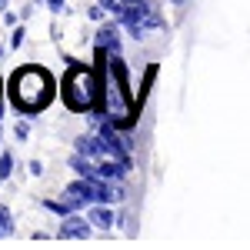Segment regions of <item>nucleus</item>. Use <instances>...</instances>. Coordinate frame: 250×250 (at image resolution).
Returning <instances> with one entry per match:
<instances>
[{
  "instance_id": "10",
  "label": "nucleus",
  "mask_w": 250,
  "mask_h": 250,
  "mask_svg": "<svg viewBox=\"0 0 250 250\" xmlns=\"http://www.w3.org/2000/svg\"><path fill=\"white\" fill-rule=\"evenodd\" d=\"M10 170H14V157L0 154V177H10Z\"/></svg>"
},
{
  "instance_id": "2",
  "label": "nucleus",
  "mask_w": 250,
  "mask_h": 250,
  "mask_svg": "<svg viewBox=\"0 0 250 250\" xmlns=\"http://www.w3.org/2000/svg\"><path fill=\"white\" fill-rule=\"evenodd\" d=\"M54 94H57L54 77L43 67H37V63L20 67L17 74L10 77V97H14L20 114H40L43 107H50Z\"/></svg>"
},
{
  "instance_id": "13",
  "label": "nucleus",
  "mask_w": 250,
  "mask_h": 250,
  "mask_svg": "<svg viewBox=\"0 0 250 250\" xmlns=\"http://www.w3.org/2000/svg\"><path fill=\"white\" fill-rule=\"evenodd\" d=\"M27 134H30V127L20 120V124H17V137H20V140H27Z\"/></svg>"
},
{
  "instance_id": "1",
  "label": "nucleus",
  "mask_w": 250,
  "mask_h": 250,
  "mask_svg": "<svg viewBox=\"0 0 250 250\" xmlns=\"http://www.w3.org/2000/svg\"><path fill=\"white\" fill-rule=\"evenodd\" d=\"M97 80H100V114H107L110 124H117L120 130L134 127L137 124V110H140V100L130 90V80H127V67L120 54H110L104 47H97Z\"/></svg>"
},
{
  "instance_id": "8",
  "label": "nucleus",
  "mask_w": 250,
  "mask_h": 250,
  "mask_svg": "<svg viewBox=\"0 0 250 250\" xmlns=\"http://www.w3.org/2000/svg\"><path fill=\"white\" fill-rule=\"evenodd\" d=\"M77 154H83V157H107L104 154V140H100V137H77Z\"/></svg>"
},
{
  "instance_id": "11",
  "label": "nucleus",
  "mask_w": 250,
  "mask_h": 250,
  "mask_svg": "<svg viewBox=\"0 0 250 250\" xmlns=\"http://www.w3.org/2000/svg\"><path fill=\"white\" fill-rule=\"evenodd\" d=\"M3 233H10V210L7 207H0V237Z\"/></svg>"
},
{
  "instance_id": "12",
  "label": "nucleus",
  "mask_w": 250,
  "mask_h": 250,
  "mask_svg": "<svg viewBox=\"0 0 250 250\" xmlns=\"http://www.w3.org/2000/svg\"><path fill=\"white\" fill-rule=\"evenodd\" d=\"M23 34H27V30H23V27H17V30H14V37H10V43H14V47H20V43H23Z\"/></svg>"
},
{
  "instance_id": "5",
  "label": "nucleus",
  "mask_w": 250,
  "mask_h": 250,
  "mask_svg": "<svg viewBox=\"0 0 250 250\" xmlns=\"http://www.w3.org/2000/svg\"><path fill=\"white\" fill-rule=\"evenodd\" d=\"M63 200H70L74 207H83V204H90L94 200V187H90V177H83V180H74L67 190H63Z\"/></svg>"
},
{
  "instance_id": "15",
  "label": "nucleus",
  "mask_w": 250,
  "mask_h": 250,
  "mask_svg": "<svg viewBox=\"0 0 250 250\" xmlns=\"http://www.w3.org/2000/svg\"><path fill=\"white\" fill-rule=\"evenodd\" d=\"M47 3H50V7H54V10H60V7H63V3H67V0H47Z\"/></svg>"
},
{
  "instance_id": "6",
  "label": "nucleus",
  "mask_w": 250,
  "mask_h": 250,
  "mask_svg": "<svg viewBox=\"0 0 250 250\" xmlns=\"http://www.w3.org/2000/svg\"><path fill=\"white\" fill-rule=\"evenodd\" d=\"M60 237H74V240H83V237H90V224L77 217V213H67V220L60 224Z\"/></svg>"
},
{
  "instance_id": "16",
  "label": "nucleus",
  "mask_w": 250,
  "mask_h": 250,
  "mask_svg": "<svg viewBox=\"0 0 250 250\" xmlns=\"http://www.w3.org/2000/svg\"><path fill=\"white\" fill-rule=\"evenodd\" d=\"M3 7H7V0H0V10H3Z\"/></svg>"
},
{
  "instance_id": "14",
  "label": "nucleus",
  "mask_w": 250,
  "mask_h": 250,
  "mask_svg": "<svg viewBox=\"0 0 250 250\" xmlns=\"http://www.w3.org/2000/svg\"><path fill=\"white\" fill-rule=\"evenodd\" d=\"M90 17H94V20L104 17V7H100V3H97V7H90Z\"/></svg>"
},
{
  "instance_id": "3",
  "label": "nucleus",
  "mask_w": 250,
  "mask_h": 250,
  "mask_svg": "<svg viewBox=\"0 0 250 250\" xmlns=\"http://www.w3.org/2000/svg\"><path fill=\"white\" fill-rule=\"evenodd\" d=\"M60 97L70 110L77 114H87L100 104V80H97V70L90 67H80V63H70V70L60 80Z\"/></svg>"
},
{
  "instance_id": "4",
  "label": "nucleus",
  "mask_w": 250,
  "mask_h": 250,
  "mask_svg": "<svg viewBox=\"0 0 250 250\" xmlns=\"http://www.w3.org/2000/svg\"><path fill=\"white\" fill-rule=\"evenodd\" d=\"M117 20L134 34V37H144L150 27H160L164 23V17H160V10H157L150 0H137V3H124L120 7V14H117Z\"/></svg>"
},
{
  "instance_id": "7",
  "label": "nucleus",
  "mask_w": 250,
  "mask_h": 250,
  "mask_svg": "<svg viewBox=\"0 0 250 250\" xmlns=\"http://www.w3.org/2000/svg\"><path fill=\"white\" fill-rule=\"evenodd\" d=\"M97 47H104V50H110V54L120 50V34H117L114 23H104V27L97 30Z\"/></svg>"
},
{
  "instance_id": "9",
  "label": "nucleus",
  "mask_w": 250,
  "mask_h": 250,
  "mask_svg": "<svg viewBox=\"0 0 250 250\" xmlns=\"http://www.w3.org/2000/svg\"><path fill=\"white\" fill-rule=\"evenodd\" d=\"M87 217L94 220V227H100V230H110V227H114V213L107 210V207H90Z\"/></svg>"
},
{
  "instance_id": "17",
  "label": "nucleus",
  "mask_w": 250,
  "mask_h": 250,
  "mask_svg": "<svg viewBox=\"0 0 250 250\" xmlns=\"http://www.w3.org/2000/svg\"><path fill=\"white\" fill-rule=\"evenodd\" d=\"M120 3H137V0H120Z\"/></svg>"
}]
</instances>
